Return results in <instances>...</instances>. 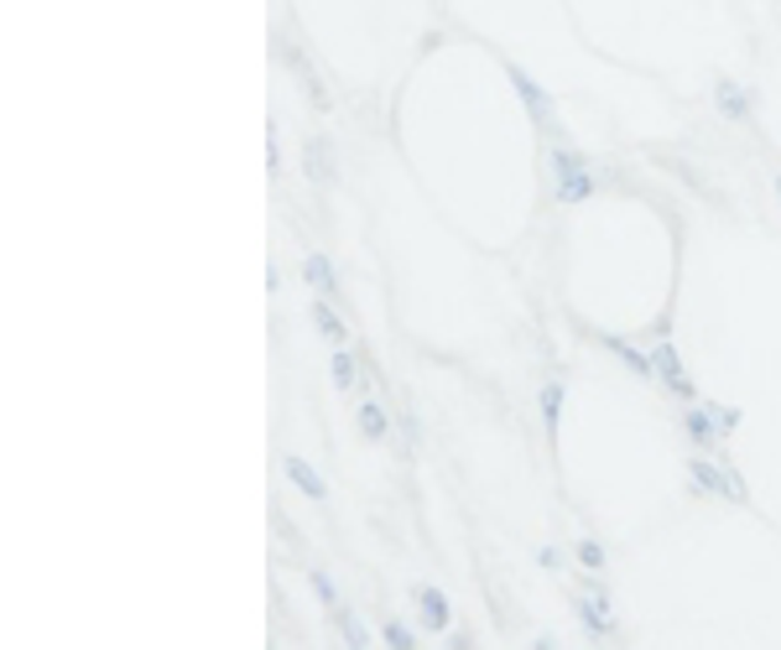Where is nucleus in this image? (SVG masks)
Returning a JSON list of instances; mask_svg holds the SVG:
<instances>
[{"instance_id": "obj_1", "label": "nucleus", "mask_w": 781, "mask_h": 650, "mask_svg": "<svg viewBox=\"0 0 781 650\" xmlns=\"http://www.w3.org/2000/svg\"><path fill=\"white\" fill-rule=\"evenodd\" d=\"M688 494H693V500H724V505H735V511H750V490H745L740 469H735V463H719V458H709V453L688 458Z\"/></svg>"}, {"instance_id": "obj_2", "label": "nucleus", "mask_w": 781, "mask_h": 650, "mask_svg": "<svg viewBox=\"0 0 781 650\" xmlns=\"http://www.w3.org/2000/svg\"><path fill=\"white\" fill-rule=\"evenodd\" d=\"M594 193H600V178H594L589 157L558 141V146H553V198H558L562 209H579V203H589Z\"/></svg>"}, {"instance_id": "obj_3", "label": "nucleus", "mask_w": 781, "mask_h": 650, "mask_svg": "<svg viewBox=\"0 0 781 650\" xmlns=\"http://www.w3.org/2000/svg\"><path fill=\"white\" fill-rule=\"evenodd\" d=\"M505 79H511V89L521 94V104H526V115H532V125H537V131H553V125H558V99L547 94V89H542V83L532 79L521 63L505 58Z\"/></svg>"}, {"instance_id": "obj_4", "label": "nucleus", "mask_w": 781, "mask_h": 650, "mask_svg": "<svg viewBox=\"0 0 781 650\" xmlns=\"http://www.w3.org/2000/svg\"><path fill=\"white\" fill-rule=\"evenodd\" d=\"M651 359H657V385L667 395H678L682 406L688 401H699V385H693V374L682 370V355H678V344L667 334H657V344H651Z\"/></svg>"}, {"instance_id": "obj_5", "label": "nucleus", "mask_w": 781, "mask_h": 650, "mask_svg": "<svg viewBox=\"0 0 781 650\" xmlns=\"http://www.w3.org/2000/svg\"><path fill=\"white\" fill-rule=\"evenodd\" d=\"M412 604H417V619L427 635H448L454 630V604H448V593L433 589V583H422L412 589Z\"/></svg>"}, {"instance_id": "obj_6", "label": "nucleus", "mask_w": 781, "mask_h": 650, "mask_svg": "<svg viewBox=\"0 0 781 650\" xmlns=\"http://www.w3.org/2000/svg\"><path fill=\"white\" fill-rule=\"evenodd\" d=\"M714 110L735 125H756V89H745L735 79H719L714 83Z\"/></svg>"}, {"instance_id": "obj_7", "label": "nucleus", "mask_w": 781, "mask_h": 650, "mask_svg": "<svg viewBox=\"0 0 781 650\" xmlns=\"http://www.w3.org/2000/svg\"><path fill=\"white\" fill-rule=\"evenodd\" d=\"M682 437H688L699 453H709L714 442H724L719 422H714V406H709V401H688V406H682Z\"/></svg>"}, {"instance_id": "obj_8", "label": "nucleus", "mask_w": 781, "mask_h": 650, "mask_svg": "<svg viewBox=\"0 0 781 650\" xmlns=\"http://www.w3.org/2000/svg\"><path fill=\"white\" fill-rule=\"evenodd\" d=\"M600 344H604V355H615L631 374H641L646 385H657V359H651V349H641V344H631V338H621V334H600Z\"/></svg>"}, {"instance_id": "obj_9", "label": "nucleus", "mask_w": 781, "mask_h": 650, "mask_svg": "<svg viewBox=\"0 0 781 650\" xmlns=\"http://www.w3.org/2000/svg\"><path fill=\"white\" fill-rule=\"evenodd\" d=\"M562 401H568V385L558 374L542 380V395H537V412H542V437H547V453H558V427H562Z\"/></svg>"}, {"instance_id": "obj_10", "label": "nucleus", "mask_w": 781, "mask_h": 650, "mask_svg": "<svg viewBox=\"0 0 781 650\" xmlns=\"http://www.w3.org/2000/svg\"><path fill=\"white\" fill-rule=\"evenodd\" d=\"M281 473H287V479H292V484H298V490L308 494V500H313V505H328V484H323V473L313 469V463H308V458L287 453V458H281Z\"/></svg>"}, {"instance_id": "obj_11", "label": "nucleus", "mask_w": 781, "mask_h": 650, "mask_svg": "<svg viewBox=\"0 0 781 650\" xmlns=\"http://www.w3.org/2000/svg\"><path fill=\"white\" fill-rule=\"evenodd\" d=\"M308 317H313V328H319L334 349H344L349 344V328H344V317H339V302L334 296H313V307H308Z\"/></svg>"}, {"instance_id": "obj_12", "label": "nucleus", "mask_w": 781, "mask_h": 650, "mask_svg": "<svg viewBox=\"0 0 781 650\" xmlns=\"http://www.w3.org/2000/svg\"><path fill=\"white\" fill-rule=\"evenodd\" d=\"M302 281H308L319 296H334V302H344L339 271H334V260H328V256H308V260H302Z\"/></svg>"}, {"instance_id": "obj_13", "label": "nucleus", "mask_w": 781, "mask_h": 650, "mask_svg": "<svg viewBox=\"0 0 781 650\" xmlns=\"http://www.w3.org/2000/svg\"><path fill=\"white\" fill-rule=\"evenodd\" d=\"M302 172H308L313 182H323V188L339 178V172H334V157H328V141H323V136L302 141Z\"/></svg>"}, {"instance_id": "obj_14", "label": "nucleus", "mask_w": 781, "mask_h": 650, "mask_svg": "<svg viewBox=\"0 0 781 650\" xmlns=\"http://www.w3.org/2000/svg\"><path fill=\"white\" fill-rule=\"evenodd\" d=\"M281 63H287V68H292V74H298V79H302V89H308V99H313V104H319V110H328V94H323L319 74H313V68H308V58H302L298 47H287V42H281Z\"/></svg>"}, {"instance_id": "obj_15", "label": "nucleus", "mask_w": 781, "mask_h": 650, "mask_svg": "<svg viewBox=\"0 0 781 650\" xmlns=\"http://www.w3.org/2000/svg\"><path fill=\"white\" fill-rule=\"evenodd\" d=\"M328 380H334V391H360V359H355L349 344L334 349V359H328Z\"/></svg>"}, {"instance_id": "obj_16", "label": "nucleus", "mask_w": 781, "mask_h": 650, "mask_svg": "<svg viewBox=\"0 0 781 650\" xmlns=\"http://www.w3.org/2000/svg\"><path fill=\"white\" fill-rule=\"evenodd\" d=\"M355 427H360L365 442H386V433H391V416H386L381 401H360V412H355Z\"/></svg>"}, {"instance_id": "obj_17", "label": "nucleus", "mask_w": 781, "mask_h": 650, "mask_svg": "<svg viewBox=\"0 0 781 650\" xmlns=\"http://www.w3.org/2000/svg\"><path fill=\"white\" fill-rule=\"evenodd\" d=\"M573 557H579L583 572H604V557H610V552H604L594 536H583V541H573Z\"/></svg>"}, {"instance_id": "obj_18", "label": "nucleus", "mask_w": 781, "mask_h": 650, "mask_svg": "<svg viewBox=\"0 0 781 650\" xmlns=\"http://www.w3.org/2000/svg\"><path fill=\"white\" fill-rule=\"evenodd\" d=\"M308 583H313V593H319L323 609H339V589H334V578L323 568H308Z\"/></svg>"}, {"instance_id": "obj_19", "label": "nucleus", "mask_w": 781, "mask_h": 650, "mask_svg": "<svg viewBox=\"0 0 781 650\" xmlns=\"http://www.w3.org/2000/svg\"><path fill=\"white\" fill-rule=\"evenodd\" d=\"M381 646H391V650H412V646H417V635L406 630L401 619H386V625H381Z\"/></svg>"}, {"instance_id": "obj_20", "label": "nucleus", "mask_w": 781, "mask_h": 650, "mask_svg": "<svg viewBox=\"0 0 781 650\" xmlns=\"http://www.w3.org/2000/svg\"><path fill=\"white\" fill-rule=\"evenodd\" d=\"M328 614H334V625L344 630V640H349V646H370V635H365V625L355 619V614H344V604H339V609H328Z\"/></svg>"}, {"instance_id": "obj_21", "label": "nucleus", "mask_w": 781, "mask_h": 650, "mask_svg": "<svg viewBox=\"0 0 781 650\" xmlns=\"http://www.w3.org/2000/svg\"><path fill=\"white\" fill-rule=\"evenodd\" d=\"M709 406H714V422H719V437H729L735 433V427H740V406H719V401H709Z\"/></svg>"}, {"instance_id": "obj_22", "label": "nucleus", "mask_w": 781, "mask_h": 650, "mask_svg": "<svg viewBox=\"0 0 781 650\" xmlns=\"http://www.w3.org/2000/svg\"><path fill=\"white\" fill-rule=\"evenodd\" d=\"M537 568H547V572H558V568H562V557H558V547H542V552H537Z\"/></svg>"}, {"instance_id": "obj_23", "label": "nucleus", "mask_w": 781, "mask_h": 650, "mask_svg": "<svg viewBox=\"0 0 781 650\" xmlns=\"http://www.w3.org/2000/svg\"><path fill=\"white\" fill-rule=\"evenodd\" d=\"M771 188H777V198H781V172H777V178H771Z\"/></svg>"}]
</instances>
